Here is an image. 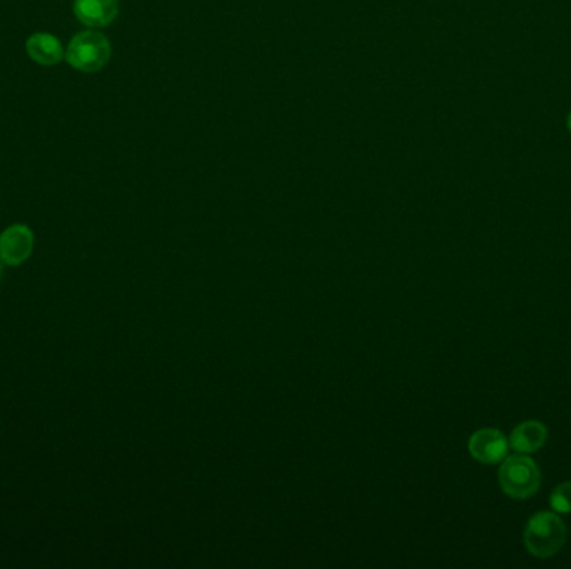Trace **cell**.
<instances>
[{
  "mask_svg": "<svg viewBox=\"0 0 571 569\" xmlns=\"http://www.w3.org/2000/svg\"><path fill=\"white\" fill-rule=\"evenodd\" d=\"M523 541L528 553L549 559L567 543V524L555 511H540L524 526Z\"/></svg>",
  "mask_w": 571,
  "mask_h": 569,
  "instance_id": "cell-1",
  "label": "cell"
},
{
  "mask_svg": "<svg viewBox=\"0 0 571 569\" xmlns=\"http://www.w3.org/2000/svg\"><path fill=\"white\" fill-rule=\"evenodd\" d=\"M498 481L508 498L528 499L541 486V471L530 454L516 452L501 461Z\"/></svg>",
  "mask_w": 571,
  "mask_h": 569,
  "instance_id": "cell-2",
  "label": "cell"
},
{
  "mask_svg": "<svg viewBox=\"0 0 571 569\" xmlns=\"http://www.w3.org/2000/svg\"><path fill=\"white\" fill-rule=\"evenodd\" d=\"M110 59V44L108 37L95 31H83L72 37L66 60L69 66L81 72L101 71Z\"/></svg>",
  "mask_w": 571,
  "mask_h": 569,
  "instance_id": "cell-3",
  "label": "cell"
},
{
  "mask_svg": "<svg viewBox=\"0 0 571 569\" xmlns=\"http://www.w3.org/2000/svg\"><path fill=\"white\" fill-rule=\"evenodd\" d=\"M470 454L478 463L498 464L508 456L510 441L496 427L478 429L468 441Z\"/></svg>",
  "mask_w": 571,
  "mask_h": 569,
  "instance_id": "cell-4",
  "label": "cell"
},
{
  "mask_svg": "<svg viewBox=\"0 0 571 569\" xmlns=\"http://www.w3.org/2000/svg\"><path fill=\"white\" fill-rule=\"evenodd\" d=\"M34 250V232L29 225L13 224L0 234V261L5 266L24 264Z\"/></svg>",
  "mask_w": 571,
  "mask_h": 569,
  "instance_id": "cell-5",
  "label": "cell"
},
{
  "mask_svg": "<svg viewBox=\"0 0 571 569\" xmlns=\"http://www.w3.org/2000/svg\"><path fill=\"white\" fill-rule=\"evenodd\" d=\"M74 13L91 29L112 24L119 13V0H74Z\"/></svg>",
  "mask_w": 571,
  "mask_h": 569,
  "instance_id": "cell-6",
  "label": "cell"
},
{
  "mask_svg": "<svg viewBox=\"0 0 571 569\" xmlns=\"http://www.w3.org/2000/svg\"><path fill=\"white\" fill-rule=\"evenodd\" d=\"M510 448L522 454H533L541 450L548 441V427L536 419L523 421L510 434Z\"/></svg>",
  "mask_w": 571,
  "mask_h": 569,
  "instance_id": "cell-7",
  "label": "cell"
},
{
  "mask_svg": "<svg viewBox=\"0 0 571 569\" xmlns=\"http://www.w3.org/2000/svg\"><path fill=\"white\" fill-rule=\"evenodd\" d=\"M25 50L29 57L40 66H56L66 57L59 39L46 32H37L25 42Z\"/></svg>",
  "mask_w": 571,
  "mask_h": 569,
  "instance_id": "cell-8",
  "label": "cell"
},
{
  "mask_svg": "<svg viewBox=\"0 0 571 569\" xmlns=\"http://www.w3.org/2000/svg\"><path fill=\"white\" fill-rule=\"evenodd\" d=\"M549 506L558 514L571 512V481H565L555 487L549 495Z\"/></svg>",
  "mask_w": 571,
  "mask_h": 569,
  "instance_id": "cell-9",
  "label": "cell"
},
{
  "mask_svg": "<svg viewBox=\"0 0 571 569\" xmlns=\"http://www.w3.org/2000/svg\"><path fill=\"white\" fill-rule=\"evenodd\" d=\"M567 127H568V131L571 134V110L568 112V118H567Z\"/></svg>",
  "mask_w": 571,
  "mask_h": 569,
  "instance_id": "cell-10",
  "label": "cell"
},
{
  "mask_svg": "<svg viewBox=\"0 0 571 569\" xmlns=\"http://www.w3.org/2000/svg\"><path fill=\"white\" fill-rule=\"evenodd\" d=\"M2 273H4V262L0 261V277H2Z\"/></svg>",
  "mask_w": 571,
  "mask_h": 569,
  "instance_id": "cell-11",
  "label": "cell"
}]
</instances>
